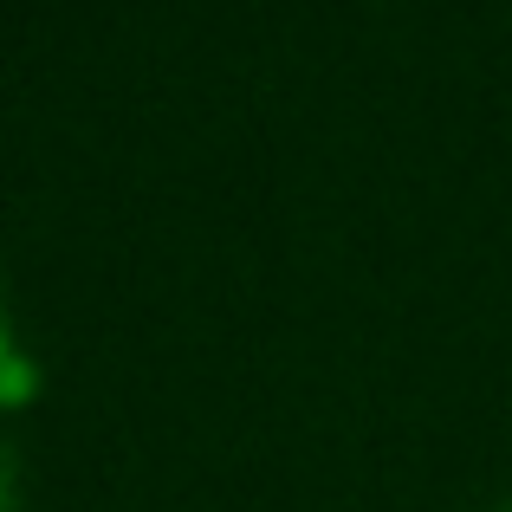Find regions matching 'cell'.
I'll list each match as a JSON object with an SVG mask.
<instances>
[{
  "mask_svg": "<svg viewBox=\"0 0 512 512\" xmlns=\"http://www.w3.org/2000/svg\"><path fill=\"white\" fill-rule=\"evenodd\" d=\"M20 506V461H13V448L0 441V512Z\"/></svg>",
  "mask_w": 512,
  "mask_h": 512,
  "instance_id": "obj_2",
  "label": "cell"
},
{
  "mask_svg": "<svg viewBox=\"0 0 512 512\" xmlns=\"http://www.w3.org/2000/svg\"><path fill=\"white\" fill-rule=\"evenodd\" d=\"M493 512H512V506H493Z\"/></svg>",
  "mask_w": 512,
  "mask_h": 512,
  "instance_id": "obj_3",
  "label": "cell"
},
{
  "mask_svg": "<svg viewBox=\"0 0 512 512\" xmlns=\"http://www.w3.org/2000/svg\"><path fill=\"white\" fill-rule=\"evenodd\" d=\"M33 396V363L20 357V344H13V331H7V312H0V409L7 402H26Z\"/></svg>",
  "mask_w": 512,
  "mask_h": 512,
  "instance_id": "obj_1",
  "label": "cell"
}]
</instances>
